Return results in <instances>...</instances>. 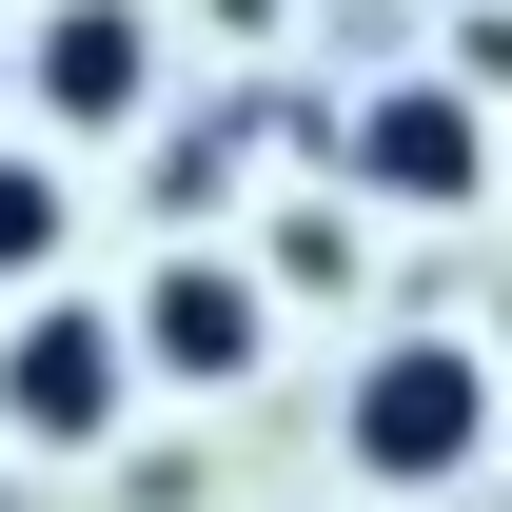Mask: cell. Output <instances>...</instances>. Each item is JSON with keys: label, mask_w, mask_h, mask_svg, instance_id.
I'll return each instance as SVG.
<instances>
[{"label": "cell", "mask_w": 512, "mask_h": 512, "mask_svg": "<svg viewBox=\"0 0 512 512\" xmlns=\"http://www.w3.org/2000/svg\"><path fill=\"white\" fill-rule=\"evenodd\" d=\"M335 453H355V493H453L493 453V355L473 335H375L335 375Z\"/></svg>", "instance_id": "cell-1"}, {"label": "cell", "mask_w": 512, "mask_h": 512, "mask_svg": "<svg viewBox=\"0 0 512 512\" xmlns=\"http://www.w3.org/2000/svg\"><path fill=\"white\" fill-rule=\"evenodd\" d=\"M335 178L355 197H394V217H473V197L512 178V119L493 99H473V79H375V99H355V119H335Z\"/></svg>", "instance_id": "cell-2"}, {"label": "cell", "mask_w": 512, "mask_h": 512, "mask_svg": "<svg viewBox=\"0 0 512 512\" xmlns=\"http://www.w3.org/2000/svg\"><path fill=\"white\" fill-rule=\"evenodd\" d=\"M158 79H178L158 0H20V119L40 138H138Z\"/></svg>", "instance_id": "cell-3"}, {"label": "cell", "mask_w": 512, "mask_h": 512, "mask_svg": "<svg viewBox=\"0 0 512 512\" xmlns=\"http://www.w3.org/2000/svg\"><path fill=\"white\" fill-rule=\"evenodd\" d=\"M119 414H138V335L40 276V296L0 316V434H20V453H99Z\"/></svg>", "instance_id": "cell-4"}, {"label": "cell", "mask_w": 512, "mask_h": 512, "mask_svg": "<svg viewBox=\"0 0 512 512\" xmlns=\"http://www.w3.org/2000/svg\"><path fill=\"white\" fill-rule=\"evenodd\" d=\"M119 335H138V394H237L276 355V276L256 256H158L119 296Z\"/></svg>", "instance_id": "cell-5"}, {"label": "cell", "mask_w": 512, "mask_h": 512, "mask_svg": "<svg viewBox=\"0 0 512 512\" xmlns=\"http://www.w3.org/2000/svg\"><path fill=\"white\" fill-rule=\"evenodd\" d=\"M79 237V178H60V138H0V296H40Z\"/></svg>", "instance_id": "cell-6"}, {"label": "cell", "mask_w": 512, "mask_h": 512, "mask_svg": "<svg viewBox=\"0 0 512 512\" xmlns=\"http://www.w3.org/2000/svg\"><path fill=\"white\" fill-rule=\"evenodd\" d=\"M434 79H473V99H512V0H453V40H434Z\"/></svg>", "instance_id": "cell-7"}, {"label": "cell", "mask_w": 512, "mask_h": 512, "mask_svg": "<svg viewBox=\"0 0 512 512\" xmlns=\"http://www.w3.org/2000/svg\"><path fill=\"white\" fill-rule=\"evenodd\" d=\"M0 99H20V40H0Z\"/></svg>", "instance_id": "cell-8"}]
</instances>
